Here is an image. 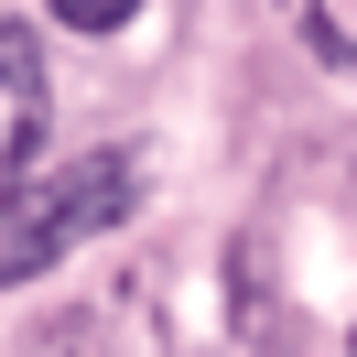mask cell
Wrapping results in <instances>:
<instances>
[{
    "label": "cell",
    "mask_w": 357,
    "mask_h": 357,
    "mask_svg": "<svg viewBox=\"0 0 357 357\" xmlns=\"http://www.w3.org/2000/svg\"><path fill=\"white\" fill-rule=\"evenodd\" d=\"M54 22L66 33H119V22H141V0H54Z\"/></svg>",
    "instance_id": "cell-3"
},
{
    "label": "cell",
    "mask_w": 357,
    "mask_h": 357,
    "mask_svg": "<svg viewBox=\"0 0 357 357\" xmlns=\"http://www.w3.org/2000/svg\"><path fill=\"white\" fill-rule=\"evenodd\" d=\"M44 44H33V22H0V184H22L33 162H44Z\"/></svg>",
    "instance_id": "cell-2"
},
{
    "label": "cell",
    "mask_w": 357,
    "mask_h": 357,
    "mask_svg": "<svg viewBox=\"0 0 357 357\" xmlns=\"http://www.w3.org/2000/svg\"><path fill=\"white\" fill-rule=\"evenodd\" d=\"M141 206V162L119 152H66V162H33L22 184H0V292L33 282V271H54L66 249L109 238L119 217Z\"/></svg>",
    "instance_id": "cell-1"
},
{
    "label": "cell",
    "mask_w": 357,
    "mask_h": 357,
    "mask_svg": "<svg viewBox=\"0 0 357 357\" xmlns=\"http://www.w3.org/2000/svg\"><path fill=\"white\" fill-rule=\"evenodd\" d=\"M347 357H357V335H347Z\"/></svg>",
    "instance_id": "cell-4"
}]
</instances>
